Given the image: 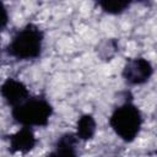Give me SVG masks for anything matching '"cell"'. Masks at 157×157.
<instances>
[{
  "label": "cell",
  "mask_w": 157,
  "mask_h": 157,
  "mask_svg": "<svg viewBox=\"0 0 157 157\" xmlns=\"http://www.w3.org/2000/svg\"><path fill=\"white\" fill-rule=\"evenodd\" d=\"M42 44V31L37 26L29 23L13 36L12 40L7 47V53L20 60L34 59L40 55Z\"/></svg>",
  "instance_id": "1"
},
{
  "label": "cell",
  "mask_w": 157,
  "mask_h": 157,
  "mask_svg": "<svg viewBox=\"0 0 157 157\" xmlns=\"http://www.w3.org/2000/svg\"><path fill=\"white\" fill-rule=\"evenodd\" d=\"M109 124L121 140L131 142L141 129V113L136 105L126 102L114 109L110 115Z\"/></svg>",
  "instance_id": "2"
},
{
  "label": "cell",
  "mask_w": 157,
  "mask_h": 157,
  "mask_svg": "<svg viewBox=\"0 0 157 157\" xmlns=\"http://www.w3.org/2000/svg\"><path fill=\"white\" fill-rule=\"evenodd\" d=\"M53 113L50 103L43 97L28 98L12 108V118L23 126H45Z\"/></svg>",
  "instance_id": "3"
},
{
  "label": "cell",
  "mask_w": 157,
  "mask_h": 157,
  "mask_svg": "<svg viewBox=\"0 0 157 157\" xmlns=\"http://www.w3.org/2000/svg\"><path fill=\"white\" fill-rule=\"evenodd\" d=\"M153 72V67L145 58H134L126 61L123 69V76L130 85H141L148 81Z\"/></svg>",
  "instance_id": "4"
},
{
  "label": "cell",
  "mask_w": 157,
  "mask_h": 157,
  "mask_svg": "<svg viewBox=\"0 0 157 157\" xmlns=\"http://www.w3.org/2000/svg\"><path fill=\"white\" fill-rule=\"evenodd\" d=\"M9 150L12 153H27L37 144L36 135L29 126H23L9 136Z\"/></svg>",
  "instance_id": "5"
},
{
  "label": "cell",
  "mask_w": 157,
  "mask_h": 157,
  "mask_svg": "<svg viewBox=\"0 0 157 157\" xmlns=\"http://www.w3.org/2000/svg\"><path fill=\"white\" fill-rule=\"evenodd\" d=\"M1 94L4 99L7 102V104L16 107L25 101H27L29 97L28 90L21 81H17L15 78H7L2 86H1Z\"/></svg>",
  "instance_id": "6"
},
{
  "label": "cell",
  "mask_w": 157,
  "mask_h": 157,
  "mask_svg": "<svg viewBox=\"0 0 157 157\" xmlns=\"http://www.w3.org/2000/svg\"><path fill=\"white\" fill-rule=\"evenodd\" d=\"M77 136L74 134H65L59 137L55 145V150L47 157H77L76 145Z\"/></svg>",
  "instance_id": "7"
},
{
  "label": "cell",
  "mask_w": 157,
  "mask_h": 157,
  "mask_svg": "<svg viewBox=\"0 0 157 157\" xmlns=\"http://www.w3.org/2000/svg\"><path fill=\"white\" fill-rule=\"evenodd\" d=\"M96 132V120L91 114H83L77 120L76 136L80 140H90Z\"/></svg>",
  "instance_id": "8"
},
{
  "label": "cell",
  "mask_w": 157,
  "mask_h": 157,
  "mask_svg": "<svg viewBox=\"0 0 157 157\" xmlns=\"http://www.w3.org/2000/svg\"><path fill=\"white\" fill-rule=\"evenodd\" d=\"M98 5L102 7V10L104 12H108L112 15H118V13H121L123 11H125L130 6V2L123 1V0H104V1H99Z\"/></svg>",
  "instance_id": "9"
},
{
  "label": "cell",
  "mask_w": 157,
  "mask_h": 157,
  "mask_svg": "<svg viewBox=\"0 0 157 157\" xmlns=\"http://www.w3.org/2000/svg\"><path fill=\"white\" fill-rule=\"evenodd\" d=\"M1 12H2V18H1V28H5L6 23H7V12L6 9L4 7V5H1Z\"/></svg>",
  "instance_id": "10"
}]
</instances>
